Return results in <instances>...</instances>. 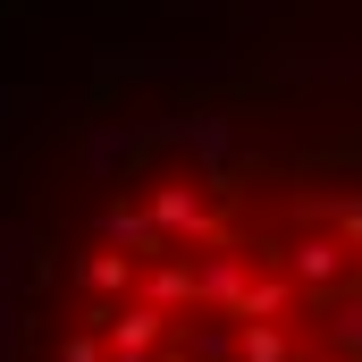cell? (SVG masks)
Returning <instances> with one entry per match:
<instances>
[{
  "instance_id": "cell-1",
  "label": "cell",
  "mask_w": 362,
  "mask_h": 362,
  "mask_svg": "<svg viewBox=\"0 0 362 362\" xmlns=\"http://www.w3.org/2000/svg\"><path fill=\"white\" fill-rule=\"evenodd\" d=\"M8 362H362V135L262 110L110 135L17 262Z\"/></svg>"
}]
</instances>
